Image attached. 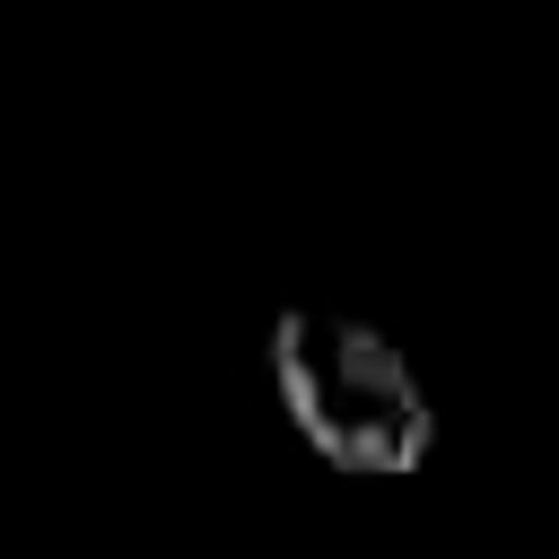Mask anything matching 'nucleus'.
Here are the masks:
<instances>
[{
  "label": "nucleus",
  "mask_w": 559,
  "mask_h": 559,
  "mask_svg": "<svg viewBox=\"0 0 559 559\" xmlns=\"http://www.w3.org/2000/svg\"><path fill=\"white\" fill-rule=\"evenodd\" d=\"M271 384L297 419V437L349 472V480H402L437 445V402L411 376V358L332 306H288L271 323Z\"/></svg>",
  "instance_id": "f257e3e1"
}]
</instances>
